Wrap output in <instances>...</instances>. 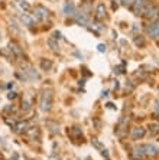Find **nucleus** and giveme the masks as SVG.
Returning a JSON list of instances; mask_svg holds the SVG:
<instances>
[{"instance_id":"f257e3e1","label":"nucleus","mask_w":159,"mask_h":160,"mask_svg":"<svg viewBox=\"0 0 159 160\" xmlns=\"http://www.w3.org/2000/svg\"><path fill=\"white\" fill-rule=\"evenodd\" d=\"M52 100H54V94L51 89H45L42 95H41V110L43 112H48L52 108Z\"/></svg>"},{"instance_id":"f03ea898","label":"nucleus","mask_w":159,"mask_h":160,"mask_svg":"<svg viewBox=\"0 0 159 160\" xmlns=\"http://www.w3.org/2000/svg\"><path fill=\"white\" fill-rule=\"evenodd\" d=\"M130 6H132V12L134 15H142V12L148 6V0H133Z\"/></svg>"},{"instance_id":"7ed1b4c3","label":"nucleus","mask_w":159,"mask_h":160,"mask_svg":"<svg viewBox=\"0 0 159 160\" xmlns=\"http://www.w3.org/2000/svg\"><path fill=\"white\" fill-rule=\"evenodd\" d=\"M142 150L145 157H155L159 154V149L155 144H142Z\"/></svg>"},{"instance_id":"20e7f679","label":"nucleus","mask_w":159,"mask_h":160,"mask_svg":"<svg viewBox=\"0 0 159 160\" xmlns=\"http://www.w3.org/2000/svg\"><path fill=\"white\" fill-rule=\"evenodd\" d=\"M33 15L38 20H45L48 16H49V10L47 7H43V6H36L33 9Z\"/></svg>"},{"instance_id":"39448f33","label":"nucleus","mask_w":159,"mask_h":160,"mask_svg":"<svg viewBox=\"0 0 159 160\" xmlns=\"http://www.w3.org/2000/svg\"><path fill=\"white\" fill-rule=\"evenodd\" d=\"M62 12H64V15H65L67 17H73V16H75V13H77V7H75V5H74L73 2H68V3L64 5Z\"/></svg>"},{"instance_id":"423d86ee","label":"nucleus","mask_w":159,"mask_h":160,"mask_svg":"<svg viewBox=\"0 0 159 160\" xmlns=\"http://www.w3.org/2000/svg\"><path fill=\"white\" fill-rule=\"evenodd\" d=\"M158 13H159V10H158V7H155V6H146L145 10L142 12L143 17H146V19H153V17L158 16Z\"/></svg>"},{"instance_id":"0eeeda50","label":"nucleus","mask_w":159,"mask_h":160,"mask_svg":"<svg viewBox=\"0 0 159 160\" xmlns=\"http://www.w3.org/2000/svg\"><path fill=\"white\" fill-rule=\"evenodd\" d=\"M148 33L150 38H158L159 36V19H156L153 23L148 26Z\"/></svg>"},{"instance_id":"6e6552de","label":"nucleus","mask_w":159,"mask_h":160,"mask_svg":"<svg viewBox=\"0 0 159 160\" xmlns=\"http://www.w3.org/2000/svg\"><path fill=\"white\" fill-rule=\"evenodd\" d=\"M74 17H75V22L80 26H87L88 25V16H87V13L80 12V13H75Z\"/></svg>"},{"instance_id":"1a4fd4ad","label":"nucleus","mask_w":159,"mask_h":160,"mask_svg":"<svg viewBox=\"0 0 159 160\" xmlns=\"http://www.w3.org/2000/svg\"><path fill=\"white\" fill-rule=\"evenodd\" d=\"M145 134H146V131H145L143 127H134L132 130V139L133 140H139V139H142Z\"/></svg>"},{"instance_id":"9d476101","label":"nucleus","mask_w":159,"mask_h":160,"mask_svg":"<svg viewBox=\"0 0 159 160\" xmlns=\"http://www.w3.org/2000/svg\"><path fill=\"white\" fill-rule=\"evenodd\" d=\"M25 75L28 79H39V74L33 69L32 66H26V69H25Z\"/></svg>"},{"instance_id":"9b49d317","label":"nucleus","mask_w":159,"mask_h":160,"mask_svg":"<svg viewBox=\"0 0 159 160\" xmlns=\"http://www.w3.org/2000/svg\"><path fill=\"white\" fill-rule=\"evenodd\" d=\"M132 157H133L134 160H140V159H143V157H145L143 150H142V146H138V147H134V149H133V151H132Z\"/></svg>"},{"instance_id":"f8f14e48","label":"nucleus","mask_w":159,"mask_h":160,"mask_svg":"<svg viewBox=\"0 0 159 160\" xmlns=\"http://www.w3.org/2000/svg\"><path fill=\"white\" fill-rule=\"evenodd\" d=\"M28 128H29V124H28L26 121L19 123V124H16V126H15V131H16V133H25Z\"/></svg>"},{"instance_id":"ddd939ff","label":"nucleus","mask_w":159,"mask_h":160,"mask_svg":"<svg viewBox=\"0 0 159 160\" xmlns=\"http://www.w3.org/2000/svg\"><path fill=\"white\" fill-rule=\"evenodd\" d=\"M16 3L19 5V7L23 10L25 13H28V12H31V6H29V3L26 2V0H16Z\"/></svg>"},{"instance_id":"4468645a","label":"nucleus","mask_w":159,"mask_h":160,"mask_svg":"<svg viewBox=\"0 0 159 160\" xmlns=\"http://www.w3.org/2000/svg\"><path fill=\"white\" fill-rule=\"evenodd\" d=\"M96 16H97V19H104L106 17V7H104V5H98L97 6Z\"/></svg>"},{"instance_id":"2eb2a0df","label":"nucleus","mask_w":159,"mask_h":160,"mask_svg":"<svg viewBox=\"0 0 159 160\" xmlns=\"http://www.w3.org/2000/svg\"><path fill=\"white\" fill-rule=\"evenodd\" d=\"M41 68H42L43 71H49L51 68H52V62L49 59H42L41 61Z\"/></svg>"},{"instance_id":"dca6fc26","label":"nucleus","mask_w":159,"mask_h":160,"mask_svg":"<svg viewBox=\"0 0 159 160\" xmlns=\"http://www.w3.org/2000/svg\"><path fill=\"white\" fill-rule=\"evenodd\" d=\"M20 20H22V23H25L26 26H32L33 25V20L28 15H20Z\"/></svg>"},{"instance_id":"f3484780","label":"nucleus","mask_w":159,"mask_h":160,"mask_svg":"<svg viewBox=\"0 0 159 160\" xmlns=\"http://www.w3.org/2000/svg\"><path fill=\"white\" fill-rule=\"evenodd\" d=\"M9 49H10L12 52H15V54H16L17 56H20V55H22V49H20V48L17 46V45H16V43H10V46H9Z\"/></svg>"},{"instance_id":"a211bd4d","label":"nucleus","mask_w":159,"mask_h":160,"mask_svg":"<svg viewBox=\"0 0 159 160\" xmlns=\"http://www.w3.org/2000/svg\"><path fill=\"white\" fill-rule=\"evenodd\" d=\"M149 131H150V134H158L159 133V124L158 123H152L149 126Z\"/></svg>"},{"instance_id":"6ab92c4d","label":"nucleus","mask_w":159,"mask_h":160,"mask_svg":"<svg viewBox=\"0 0 159 160\" xmlns=\"http://www.w3.org/2000/svg\"><path fill=\"white\" fill-rule=\"evenodd\" d=\"M48 43H49V46L52 48V51H55V52H57V51H59V45H58V42H55L54 39H49V40H48Z\"/></svg>"},{"instance_id":"aec40b11","label":"nucleus","mask_w":159,"mask_h":160,"mask_svg":"<svg viewBox=\"0 0 159 160\" xmlns=\"http://www.w3.org/2000/svg\"><path fill=\"white\" fill-rule=\"evenodd\" d=\"M68 133H70L71 136H81V130H80L78 127H74V128H71V130L68 131Z\"/></svg>"},{"instance_id":"412c9836","label":"nucleus","mask_w":159,"mask_h":160,"mask_svg":"<svg viewBox=\"0 0 159 160\" xmlns=\"http://www.w3.org/2000/svg\"><path fill=\"white\" fill-rule=\"evenodd\" d=\"M134 43L138 45V46H143V43H145V39H143V38H142V36L139 35V38H136V39H134Z\"/></svg>"},{"instance_id":"4be33fe9","label":"nucleus","mask_w":159,"mask_h":160,"mask_svg":"<svg viewBox=\"0 0 159 160\" xmlns=\"http://www.w3.org/2000/svg\"><path fill=\"white\" fill-rule=\"evenodd\" d=\"M97 49H98V52H104V51H106V45L100 43V45H98V46H97Z\"/></svg>"},{"instance_id":"5701e85b","label":"nucleus","mask_w":159,"mask_h":160,"mask_svg":"<svg viewBox=\"0 0 159 160\" xmlns=\"http://www.w3.org/2000/svg\"><path fill=\"white\" fill-rule=\"evenodd\" d=\"M120 2L124 5V6H130L132 5V2H133V0H120Z\"/></svg>"},{"instance_id":"b1692460","label":"nucleus","mask_w":159,"mask_h":160,"mask_svg":"<svg viewBox=\"0 0 159 160\" xmlns=\"http://www.w3.org/2000/svg\"><path fill=\"white\" fill-rule=\"evenodd\" d=\"M93 144H94L96 147H98V149H103V146H101V144H100V143H98L96 139H93Z\"/></svg>"},{"instance_id":"393cba45","label":"nucleus","mask_w":159,"mask_h":160,"mask_svg":"<svg viewBox=\"0 0 159 160\" xmlns=\"http://www.w3.org/2000/svg\"><path fill=\"white\" fill-rule=\"evenodd\" d=\"M52 38H54V39H59V38H61V33H59V32H54V33H52Z\"/></svg>"},{"instance_id":"a878e982","label":"nucleus","mask_w":159,"mask_h":160,"mask_svg":"<svg viewBox=\"0 0 159 160\" xmlns=\"http://www.w3.org/2000/svg\"><path fill=\"white\" fill-rule=\"evenodd\" d=\"M10 100H13V98H16V93H9V95H7Z\"/></svg>"},{"instance_id":"bb28decb","label":"nucleus","mask_w":159,"mask_h":160,"mask_svg":"<svg viewBox=\"0 0 159 160\" xmlns=\"http://www.w3.org/2000/svg\"><path fill=\"white\" fill-rule=\"evenodd\" d=\"M158 118H159V108H158Z\"/></svg>"}]
</instances>
